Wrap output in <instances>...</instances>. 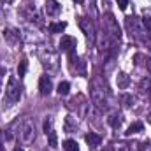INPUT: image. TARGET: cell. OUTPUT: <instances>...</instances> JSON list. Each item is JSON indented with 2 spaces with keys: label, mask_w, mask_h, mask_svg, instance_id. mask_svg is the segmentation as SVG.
Returning a JSON list of instances; mask_svg holds the SVG:
<instances>
[{
  "label": "cell",
  "mask_w": 151,
  "mask_h": 151,
  "mask_svg": "<svg viewBox=\"0 0 151 151\" xmlns=\"http://www.w3.org/2000/svg\"><path fill=\"white\" fill-rule=\"evenodd\" d=\"M0 151H4V144L2 142H0Z\"/></svg>",
  "instance_id": "obj_35"
},
{
  "label": "cell",
  "mask_w": 151,
  "mask_h": 151,
  "mask_svg": "<svg viewBox=\"0 0 151 151\" xmlns=\"http://www.w3.org/2000/svg\"><path fill=\"white\" fill-rule=\"evenodd\" d=\"M39 91H40L42 97H46V95H49L53 91V81H51L49 76H40V79H39Z\"/></svg>",
  "instance_id": "obj_12"
},
{
  "label": "cell",
  "mask_w": 151,
  "mask_h": 151,
  "mask_svg": "<svg viewBox=\"0 0 151 151\" xmlns=\"http://www.w3.org/2000/svg\"><path fill=\"white\" fill-rule=\"evenodd\" d=\"M77 25H79L81 32L84 34V37L93 44V42H95V39H97V32H95V25H93V21H91L90 18L81 16V18H77Z\"/></svg>",
  "instance_id": "obj_6"
},
{
  "label": "cell",
  "mask_w": 151,
  "mask_h": 151,
  "mask_svg": "<svg viewBox=\"0 0 151 151\" xmlns=\"http://www.w3.org/2000/svg\"><path fill=\"white\" fill-rule=\"evenodd\" d=\"M25 16H27V19L30 21V23H35V25H42V16L39 14V11L35 7H27L25 9Z\"/></svg>",
  "instance_id": "obj_14"
},
{
  "label": "cell",
  "mask_w": 151,
  "mask_h": 151,
  "mask_svg": "<svg viewBox=\"0 0 151 151\" xmlns=\"http://www.w3.org/2000/svg\"><path fill=\"white\" fill-rule=\"evenodd\" d=\"M76 4H83V2H84V0H74Z\"/></svg>",
  "instance_id": "obj_33"
},
{
  "label": "cell",
  "mask_w": 151,
  "mask_h": 151,
  "mask_svg": "<svg viewBox=\"0 0 151 151\" xmlns=\"http://www.w3.org/2000/svg\"><path fill=\"white\" fill-rule=\"evenodd\" d=\"M77 128H79V125H77L76 116L74 114H69V116L65 118V121H63V132H65V134H74Z\"/></svg>",
  "instance_id": "obj_15"
},
{
  "label": "cell",
  "mask_w": 151,
  "mask_h": 151,
  "mask_svg": "<svg viewBox=\"0 0 151 151\" xmlns=\"http://www.w3.org/2000/svg\"><path fill=\"white\" fill-rule=\"evenodd\" d=\"M76 46H77V40H76L74 37H70V35H63L62 40H60V49H62L63 53H67V55L74 53Z\"/></svg>",
  "instance_id": "obj_11"
},
{
  "label": "cell",
  "mask_w": 151,
  "mask_h": 151,
  "mask_svg": "<svg viewBox=\"0 0 151 151\" xmlns=\"http://www.w3.org/2000/svg\"><path fill=\"white\" fill-rule=\"evenodd\" d=\"M84 141H86V144H88L90 148H97V146H100V144H102V137H100L99 134H95V132L86 134Z\"/></svg>",
  "instance_id": "obj_16"
},
{
  "label": "cell",
  "mask_w": 151,
  "mask_h": 151,
  "mask_svg": "<svg viewBox=\"0 0 151 151\" xmlns=\"http://www.w3.org/2000/svg\"><path fill=\"white\" fill-rule=\"evenodd\" d=\"M65 27H67L65 21H58V23H49V25H47V28H49L51 34H62V32L65 30Z\"/></svg>",
  "instance_id": "obj_19"
},
{
  "label": "cell",
  "mask_w": 151,
  "mask_h": 151,
  "mask_svg": "<svg viewBox=\"0 0 151 151\" xmlns=\"http://www.w3.org/2000/svg\"><path fill=\"white\" fill-rule=\"evenodd\" d=\"M69 69H70V72L76 74V76H84L86 74V62H83V58H79V56L76 55V51L69 55Z\"/></svg>",
  "instance_id": "obj_7"
},
{
  "label": "cell",
  "mask_w": 151,
  "mask_h": 151,
  "mask_svg": "<svg viewBox=\"0 0 151 151\" xmlns=\"http://www.w3.org/2000/svg\"><path fill=\"white\" fill-rule=\"evenodd\" d=\"M90 95H91V102L95 104L97 109L102 111L109 106V88H107V83L102 76H95L91 79Z\"/></svg>",
  "instance_id": "obj_1"
},
{
  "label": "cell",
  "mask_w": 151,
  "mask_h": 151,
  "mask_svg": "<svg viewBox=\"0 0 151 151\" xmlns=\"http://www.w3.org/2000/svg\"><path fill=\"white\" fill-rule=\"evenodd\" d=\"M19 34H21V39H25L27 42H42L44 40V35L39 34V30L35 27H32V25L23 27V30Z\"/></svg>",
  "instance_id": "obj_8"
},
{
  "label": "cell",
  "mask_w": 151,
  "mask_h": 151,
  "mask_svg": "<svg viewBox=\"0 0 151 151\" xmlns=\"http://www.w3.org/2000/svg\"><path fill=\"white\" fill-rule=\"evenodd\" d=\"M27 69H28V62H27V60H21L19 65H18V76L23 77V76L27 74Z\"/></svg>",
  "instance_id": "obj_24"
},
{
  "label": "cell",
  "mask_w": 151,
  "mask_h": 151,
  "mask_svg": "<svg viewBox=\"0 0 151 151\" xmlns=\"http://www.w3.org/2000/svg\"><path fill=\"white\" fill-rule=\"evenodd\" d=\"M139 90H141L142 93H146V97H148V95L151 93V79H148V77L142 79L141 84H139Z\"/></svg>",
  "instance_id": "obj_22"
},
{
  "label": "cell",
  "mask_w": 151,
  "mask_h": 151,
  "mask_svg": "<svg viewBox=\"0 0 151 151\" xmlns=\"http://www.w3.org/2000/svg\"><path fill=\"white\" fill-rule=\"evenodd\" d=\"M44 12L47 18H56L62 12V5L58 0H46L44 2Z\"/></svg>",
  "instance_id": "obj_10"
},
{
  "label": "cell",
  "mask_w": 151,
  "mask_h": 151,
  "mask_svg": "<svg viewBox=\"0 0 151 151\" xmlns=\"http://www.w3.org/2000/svg\"><path fill=\"white\" fill-rule=\"evenodd\" d=\"M16 137L21 144L28 146L35 141V123L30 118H23L16 123Z\"/></svg>",
  "instance_id": "obj_2"
},
{
  "label": "cell",
  "mask_w": 151,
  "mask_h": 151,
  "mask_svg": "<svg viewBox=\"0 0 151 151\" xmlns=\"http://www.w3.org/2000/svg\"><path fill=\"white\" fill-rule=\"evenodd\" d=\"M0 74H2V69H0Z\"/></svg>",
  "instance_id": "obj_36"
},
{
  "label": "cell",
  "mask_w": 151,
  "mask_h": 151,
  "mask_svg": "<svg viewBox=\"0 0 151 151\" xmlns=\"http://www.w3.org/2000/svg\"><path fill=\"white\" fill-rule=\"evenodd\" d=\"M127 5H128V0H118V7H119L121 11H125Z\"/></svg>",
  "instance_id": "obj_31"
},
{
  "label": "cell",
  "mask_w": 151,
  "mask_h": 151,
  "mask_svg": "<svg viewBox=\"0 0 151 151\" xmlns=\"http://www.w3.org/2000/svg\"><path fill=\"white\" fill-rule=\"evenodd\" d=\"M142 27H144L146 32H151V14L150 16H144V19H142Z\"/></svg>",
  "instance_id": "obj_28"
},
{
  "label": "cell",
  "mask_w": 151,
  "mask_h": 151,
  "mask_svg": "<svg viewBox=\"0 0 151 151\" xmlns=\"http://www.w3.org/2000/svg\"><path fill=\"white\" fill-rule=\"evenodd\" d=\"M14 151H25V150H23V148H19V146H18V148H16V150H14Z\"/></svg>",
  "instance_id": "obj_32"
},
{
  "label": "cell",
  "mask_w": 151,
  "mask_h": 151,
  "mask_svg": "<svg viewBox=\"0 0 151 151\" xmlns=\"http://www.w3.org/2000/svg\"><path fill=\"white\" fill-rule=\"evenodd\" d=\"M139 151H151V141H142V142H139Z\"/></svg>",
  "instance_id": "obj_29"
},
{
  "label": "cell",
  "mask_w": 151,
  "mask_h": 151,
  "mask_svg": "<svg viewBox=\"0 0 151 151\" xmlns=\"http://www.w3.org/2000/svg\"><path fill=\"white\" fill-rule=\"evenodd\" d=\"M144 130V125L141 123V121H135V123H132L128 128H127V135H134V134H139V132H142Z\"/></svg>",
  "instance_id": "obj_20"
},
{
  "label": "cell",
  "mask_w": 151,
  "mask_h": 151,
  "mask_svg": "<svg viewBox=\"0 0 151 151\" xmlns=\"http://www.w3.org/2000/svg\"><path fill=\"white\" fill-rule=\"evenodd\" d=\"M4 2H5V4H12V0H4Z\"/></svg>",
  "instance_id": "obj_34"
},
{
  "label": "cell",
  "mask_w": 151,
  "mask_h": 151,
  "mask_svg": "<svg viewBox=\"0 0 151 151\" xmlns=\"http://www.w3.org/2000/svg\"><path fill=\"white\" fill-rule=\"evenodd\" d=\"M109 151H130V150H128V146H127L125 142H114L113 148Z\"/></svg>",
  "instance_id": "obj_27"
},
{
  "label": "cell",
  "mask_w": 151,
  "mask_h": 151,
  "mask_svg": "<svg viewBox=\"0 0 151 151\" xmlns=\"http://www.w3.org/2000/svg\"><path fill=\"white\" fill-rule=\"evenodd\" d=\"M102 21H104V32L113 39V40H119V37H121V28L118 25V19L114 18L111 12H106Z\"/></svg>",
  "instance_id": "obj_5"
},
{
  "label": "cell",
  "mask_w": 151,
  "mask_h": 151,
  "mask_svg": "<svg viewBox=\"0 0 151 151\" xmlns=\"http://www.w3.org/2000/svg\"><path fill=\"white\" fill-rule=\"evenodd\" d=\"M51 130H53V116H46V119H44V132H46V135Z\"/></svg>",
  "instance_id": "obj_26"
},
{
  "label": "cell",
  "mask_w": 151,
  "mask_h": 151,
  "mask_svg": "<svg viewBox=\"0 0 151 151\" xmlns=\"http://www.w3.org/2000/svg\"><path fill=\"white\" fill-rule=\"evenodd\" d=\"M123 102H125V106H127V107H130V106H132V102H134V99H132L130 95H125V97H123Z\"/></svg>",
  "instance_id": "obj_30"
},
{
  "label": "cell",
  "mask_w": 151,
  "mask_h": 151,
  "mask_svg": "<svg viewBox=\"0 0 151 151\" xmlns=\"http://www.w3.org/2000/svg\"><path fill=\"white\" fill-rule=\"evenodd\" d=\"M39 58H40L42 67H44L47 72H56V70H58L60 58H58V53H56V51H53V49H49V47H47V49L40 51Z\"/></svg>",
  "instance_id": "obj_4"
},
{
  "label": "cell",
  "mask_w": 151,
  "mask_h": 151,
  "mask_svg": "<svg viewBox=\"0 0 151 151\" xmlns=\"http://www.w3.org/2000/svg\"><path fill=\"white\" fill-rule=\"evenodd\" d=\"M47 141H49V148H51V150H56V148H58V135H56L55 130H51V132L47 134Z\"/></svg>",
  "instance_id": "obj_21"
},
{
  "label": "cell",
  "mask_w": 151,
  "mask_h": 151,
  "mask_svg": "<svg viewBox=\"0 0 151 151\" xmlns=\"http://www.w3.org/2000/svg\"><path fill=\"white\" fill-rule=\"evenodd\" d=\"M19 99H21V84H19V81H18L16 76H11L9 81H7V86H5L4 104L5 106H14Z\"/></svg>",
  "instance_id": "obj_3"
},
{
  "label": "cell",
  "mask_w": 151,
  "mask_h": 151,
  "mask_svg": "<svg viewBox=\"0 0 151 151\" xmlns=\"http://www.w3.org/2000/svg\"><path fill=\"white\" fill-rule=\"evenodd\" d=\"M121 121H123V118H121V114H118V113L109 114V118H107V123L113 128H119L121 127Z\"/></svg>",
  "instance_id": "obj_18"
},
{
  "label": "cell",
  "mask_w": 151,
  "mask_h": 151,
  "mask_svg": "<svg viewBox=\"0 0 151 151\" xmlns=\"http://www.w3.org/2000/svg\"><path fill=\"white\" fill-rule=\"evenodd\" d=\"M116 84H118L119 90H127L128 84H130V76L125 74V72H119V74L116 76Z\"/></svg>",
  "instance_id": "obj_17"
},
{
  "label": "cell",
  "mask_w": 151,
  "mask_h": 151,
  "mask_svg": "<svg viewBox=\"0 0 151 151\" xmlns=\"http://www.w3.org/2000/svg\"><path fill=\"white\" fill-rule=\"evenodd\" d=\"M2 35H4V39H5V42L9 44V47H12V49H16V47L19 46V42H21V34H19V30L4 28Z\"/></svg>",
  "instance_id": "obj_9"
},
{
  "label": "cell",
  "mask_w": 151,
  "mask_h": 151,
  "mask_svg": "<svg viewBox=\"0 0 151 151\" xmlns=\"http://www.w3.org/2000/svg\"><path fill=\"white\" fill-rule=\"evenodd\" d=\"M69 90H70V84H69L67 81H62V83L58 84V93H60V95H67Z\"/></svg>",
  "instance_id": "obj_25"
},
{
  "label": "cell",
  "mask_w": 151,
  "mask_h": 151,
  "mask_svg": "<svg viewBox=\"0 0 151 151\" xmlns=\"http://www.w3.org/2000/svg\"><path fill=\"white\" fill-rule=\"evenodd\" d=\"M95 42L99 44V47H100V49H104V51H109V49L113 47V42H114V40L109 37L107 34H104V32H102V34H99V35H97Z\"/></svg>",
  "instance_id": "obj_13"
},
{
  "label": "cell",
  "mask_w": 151,
  "mask_h": 151,
  "mask_svg": "<svg viewBox=\"0 0 151 151\" xmlns=\"http://www.w3.org/2000/svg\"><path fill=\"white\" fill-rule=\"evenodd\" d=\"M63 150L65 151H79V146H77V142H76L74 139H67L63 142Z\"/></svg>",
  "instance_id": "obj_23"
}]
</instances>
